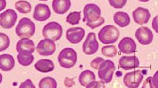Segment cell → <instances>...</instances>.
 Masks as SVG:
<instances>
[{
  "label": "cell",
  "instance_id": "6da1fadb",
  "mask_svg": "<svg viewBox=\"0 0 158 88\" xmlns=\"http://www.w3.org/2000/svg\"><path fill=\"white\" fill-rule=\"evenodd\" d=\"M84 18L83 22L87 26L91 29H95L104 24L105 19L101 16V10L95 4H88L83 9Z\"/></svg>",
  "mask_w": 158,
  "mask_h": 88
},
{
  "label": "cell",
  "instance_id": "7a4b0ae2",
  "mask_svg": "<svg viewBox=\"0 0 158 88\" xmlns=\"http://www.w3.org/2000/svg\"><path fill=\"white\" fill-rule=\"evenodd\" d=\"M119 38V31L114 25H106L98 33V39L101 43L110 44L116 42Z\"/></svg>",
  "mask_w": 158,
  "mask_h": 88
},
{
  "label": "cell",
  "instance_id": "3957f363",
  "mask_svg": "<svg viewBox=\"0 0 158 88\" xmlns=\"http://www.w3.org/2000/svg\"><path fill=\"white\" fill-rule=\"evenodd\" d=\"M16 34L21 39L30 38L34 36L35 33V25L29 18H22L16 26Z\"/></svg>",
  "mask_w": 158,
  "mask_h": 88
},
{
  "label": "cell",
  "instance_id": "277c9868",
  "mask_svg": "<svg viewBox=\"0 0 158 88\" xmlns=\"http://www.w3.org/2000/svg\"><path fill=\"white\" fill-rule=\"evenodd\" d=\"M58 61L61 67L72 68L77 62V53L72 48H65L58 56Z\"/></svg>",
  "mask_w": 158,
  "mask_h": 88
},
{
  "label": "cell",
  "instance_id": "5b68a950",
  "mask_svg": "<svg viewBox=\"0 0 158 88\" xmlns=\"http://www.w3.org/2000/svg\"><path fill=\"white\" fill-rule=\"evenodd\" d=\"M62 35V27L56 22L48 23L43 29V36L53 41L59 40Z\"/></svg>",
  "mask_w": 158,
  "mask_h": 88
},
{
  "label": "cell",
  "instance_id": "8992f818",
  "mask_svg": "<svg viewBox=\"0 0 158 88\" xmlns=\"http://www.w3.org/2000/svg\"><path fill=\"white\" fill-rule=\"evenodd\" d=\"M116 66L111 60H104L98 67V76L104 83H110L112 80Z\"/></svg>",
  "mask_w": 158,
  "mask_h": 88
},
{
  "label": "cell",
  "instance_id": "52a82bcc",
  "mask_svg": "<svg viewBox=\"0 0 158 88\" xmlns=\"http://www.w3.org/2000/svg\"><path fill=\"white\" fill-rule=\"evenodd\" d=\"M144 75L140 70H135L133 72H128L124 75V85L128 88H137L141 84Z\"/></svg>",
  "mask_w": 158,
  "mask_h": 88
},
{
  "label": "cell",
  "instance_id": "ba28073f",
  "mask_svg": "<svg viewBox=\"0 0 158 88\" xmlns=\"http://www.w3.org/2000/svg\"><path fill=\"white\" fill-rule=\"evenodd\" d=\"M55 50H56L55 43L53 42V40L50 39H44L40 40L36 47V51L38 52V54L45 57L52 55L55 52Z\"/></svg>",
  "mask_w": 158,
  "mask_h": 88
},
{
  "label": "cell",
  "instance_id": "9c48e42d",
  "mask_svg": "<svg viewBox=\"0 0 158 88\" xmlns=\"http://www.w3.org/2000/svg\"><path fill=\"white\" fill-rule=\"evenodd\" d=\"M17 20V14L13 9H7L0 14V26L4 29H10Z\"/></svg>",
  "mask_w": 158,
  "mask_h": 88
},
{
  "label": "cell",
  "instance_id": "30bf717a",
  "mask_svg": "<svg viewBox=\"0 0 158 88\" xmlns=\"http://www.w3.org/2000/svg\"><path fill=\"white\" fill-rule=\"evenodd\" d=\"M83 52L87 55H92L98 50V43L94 33H89L82 46Z\"/></svg>",
  "mask_w": 158,
  "mask_h": 88
},
{
  "label": "cell",
  "instance_id": "8fae6325",
  "mask_svg": "<svg viewBox=\"0 0 158 88\" xmlns=\"http://www.w3.org/2000/svg\"><path fill=\"white\" fill-rule=\"evenodd\" d=\"M135 37L137 39L138 42L142 45H148L152 42L154 35L152 31L148 27H140L135 32Z\"/></svg>",
  "mask_w": 158,
  "mask_h": 88
},
{
  "label": "cell",
  "instance_id": "7c38bea8",
  "mask_svg": "<svg viewBox=\"0 0 158 88\" xmlns=\"http://www.w3.org/2000/svg\"><path fill=\"white\" fill-rule=\"evenodd\" d=\"M85 35V31L81 27H73L70 28L66 32V38L68 41L73 44L80 43Z\"/></svg>",
  "mask_w": 158,
  "mask_h": 88
},
{
  "label": "cell",
  "instance_id": "4fadbf2b",
  "mask_svg": "<svg viewBox=\"0 0 158 88\" xmlns=\"http://www.w3.org/2000/svg\"><path fill=\"white\" fill-rule=\"evenodd\" d=\"M51 16V10L47 5L38 4L35 8L34 18L38 22H44L48 20Z\"/></svg>",
  "mask_w": 158,
  "mask_h": 88
},
{
  "label": "cell",
  "instance_id": "5bb4252c",
  "mask_svg": "<svg viewBox=\"0 0 158 88\" xmlns=\"http://www.w3.org/2000/svg\"><path fill=\"white\" fill-rule=\"evenodd\" d=\"M118 48H119V50L122 53L131 54V53H135L136 44L132 38L126 37L123 38L120 40V42L118 44Z\"/></svg>",
  "mask_w": 158,
  "mask_h": 88
},
{
  "label": "cell",
  "instance_id": "9a60e30c",
  "mask_svg": "<svg viewBox=\"0 0 158 88\" xmlns=\"http://www.w3.org/2000/svg\"><path fill=\"white\" fill-rule=\"evenodd\" d=\"M134 21L138 25H145L150 19V12L144 7H137L133 12Z\"/></svg>",
  "mask_w": 158,
  "mask_h": 88
},
{
  "label": "cell",
  "instance_id": "2e32d148",
  "mask_svg": "<svg viewBox=\"0 0 158 88\" xmlns=\"http://www.w3.org/2000/svg\"><path fill=\"white\" fill-rule=\"evenodd\" d=\"M139 66V59L135 57H128V56H123L119 59V67L123 68L124 70H129L138 67Z\"/></svg>",
  "mask_w": 158,
  "mask_h": 88
},
{
  "label": "cell",
  "instance_id": "e0dca14e",
  "mask_svg": "<svg viewBox=\"0 0 158 88\" xmlns=\"http://www.w3.org/2000/svg\"><path fill=\"white\" fill-rule=\"evenodd\" d=\"M17 52H29L33 53L35 50V45L32 40L29 38H23L16 44Z\"/></svg>",
  "mask_w": 158,
  "mask_h": 88
},
{
  "label": "cell",
  "instance_id": "ac0fdd59",
  "mask_svg": "<svg viewBox=\"0 0 158 88\" xmlns=\"http://www.w3.org/2000/svg\"><path fill=\"white\" fill-rule=\"evenodd\" d=\"M71 0H53L52 8L58 14H64L71 8Z\"/></svg>",
  "mask_w": 158,
  "mask_h": 88
},
{
  "label": "cell",
  "instance_id": "d6986e66",
  "mask_svg": "<svg viewBox=\"0 0 158 88\" xmlns=\"http://www.w3.org/2000/svg\"><path fill=\"white\" fill-rule=\"evenodd\" d=\"M15 67V59L9 54L0 55V69L3 71H10Z\"/></svg>",
  "mask_w": 158,
  "mask_h": 88
},
{
  "label": "cell",
  "instance_id": "ffe728a7",
  "mask_svg": "<svg viewBox=\"0 0 158 88\" xmlns=\"http://www.w3.org/2000/svg\"><path fill=\"white\" fill-rule=\"evenodd\" d=\"M35 67L41 73H49L54 69V64L50 59H41L37 61Z\"/></svg>",
  "mask_w": 158,
  "mask_h": 88
},
{
  "label": "cell",
  "instance_id": "44dd1931",
  "mask_svg": "<svg viewBox=\"0 0 158 88\" xmlns=\"http://www.w3.org/2000/svg\"><path fill=\"white\" fill-rule=\"evenodd\" d=\"M114 22L120 27H127L130 24V17L126 12H117L113 16Z\"/></svg>",
  "mask_w": 158,
  "mask_h": 88
},
{
  "label": "cell",
  "instance_id": "7402d4cb",
  "mask_svg": "<svg viewBox=\"0 0 158 88\" xmlns=\"http://www.w3.org/2000/svg\"><path fill=\"white\" fill-rule=\"evenodd\" d=\"M95 79H96V76L94 75V73L90 70H85L81 72V74L79 76V82L84 87H87V86L90 82L94 81Z\"/></svg>",
  "mask_w": 158,
  "mask_h": 88
},
{
  "label": "cell",
  "instance_id": "603a6c76",
  "mask_svg": "<svg viewBox=\"0 0 158 88\" xmlns=\"http://www.w3.org/2000/svg\"><path fill=\"white\" fill-rule=\"evenodd\" d=\"M17 59H18V62L22 66L26 67L33 63L34 56L32 55V53H29V52H18Z\"/></svg>",
  "mask_w": 158,
  "mask_h": 88
},
{
  "label": "cell",
  "instance_id": "cb8c5ba5",
  "mask_svg": "<svg viewBox=\"0 0 158 88\" xmlns=\"http://www.w3.org/2000/svg\"><path fill=\"white\" fill-rule=\"evenodd\" d=\"M16 10L18 12L22 13H30V11L32 10V6H31V4L27 1H24V0H19L15 3V5Z\"/></svg>",
  "mask_w": 158,
  "mask_h": 88
},
{
  "label": "cell",
  "instance_id": "d4e9b609",
  "mask_svg": "<svg viewBox=\"0 0 158 88\" xmlns=\"http://www.w3.org/2000/svg\"><path fill=\"white\" fill-rule=\"evenodd\" d=\"M39 87L40 88H56L57 87V83L55 79L52 77H44L39 82Z\"/></svg>",
  "mask_w": 158,
  "mask_h": 88
},
{
  "label": "cell",
  "instance_id": "484cf974",
  "mask_svg": "<svg viewBox=\"0 0 158 88\" xmlns=\"http://www.w3.org/2000/svg\"><path fill=\"white\" fill-rule=\"evenodd\" d=\"M101 52L103 54V56L105 57H109V58H112L115 57L118 53V50L116 46L114 45H109V46H105L101 49Z\"/></svg>",
  "mask_w": 158,
  "mask_h": 88
},
{
  "label": "cell",
  "instance_id": "4316f807",
  "mask_svg": "<svg viewBox=\"0 0 158 88\" xmlns=\"http://www.w3.org/2000/svg\"><path fill=\"white\" fill-rule=\"evenodd\" d=\"M81 20V13L80 12H73L70 14H68L66 18V22L70 25H78Z\"/></svg>",
  "mask_w": 158,
  "mask_h": 88
},
{
  "label": "cell",
  "instance_id": "83f0119b",
  "mask_svg": "<svg viewBox=\"0 0 158 88\" xmlns=\"http://www.w3.org/2000/svg\"><path fill=\"white\" fill-rule=\"evenodd\" d=\"M10 45L9 37L3 33H0V51L6 50Z\"/></svg>",
  "mask_w": 158,
  "mask_h": 88
},
{
  "label": "cell",
  "instance_id": "f1b7e54d",
  "mask_svg": "<svg viewBox=\"0 0 158 88\" xmlns=\"http://www.w3.org/2000/svg\"><path fill=\"white\" fill-rule=\"evenodd\" d=\"M109 3L114 8H122L127 4V0H109Z\"/></svg>",
  "mask_w": 158,
  "mask_h": 88
},
{
  "label": "cell",
  "instance_id": "f546056e",
  "mask_svg": "<svg viewBox=\"0 0 158 88\" xmlns=\"http://www.w3.org/2000/svg\"><path fill=\"white\" fill-rule=\"evenodd\" d=\"M97 87H105V85H104V82H102L101 80L100 81H92L90 82L88 86H87V88H97Z\"/></svg>",
  "mask_w": 158,
  "mask_h": 88
},
{
  "label": "cell",
  "instance_id": "4dcf8cb0",
  "mask_svg": "<svg viewBox=\"0 0 158 88\" xmlns=\"http://www.w3.org/2000/svg\"><path fill=\"white\" fill-rule=\"evenodd\" d=\"M104 61L103 58H96L95 59H93L90 63V67L94 69H98L99 66L101 65V63Z\"/></svg>",
  "mask_w": 158,
  "mask_h": 88
},
{
  "label": "cell",
  "instance_id": "1f68e13d",
  "mask_svg": "<svg viewBox=\"0 0 158 88\" xmlns=\"http://www.w3.org/2000/svg\"><path fill=\"white\" fill-rule=\"evenodd\" d=\"M20 88H24V87H30V88H35V86H34V84H33V82L30 80V79H27L25 82L24 83H22L21 84V86H19Z\"/></svg>",
  "mask_w": 158,
  "mask_h": 88
},
{
  "label": "cell",
  "instance_id": "d6a6232c",
  "mask_svg": "<svg viewBox=\"0 0 158 88\" xmlns=\"http://www.w3.org/2000/svg\"><path fill=\"white\" fill-rule=\"evenodd\" d=\"M64 84H65V86L67 87H72L73 86H74V81H73V79H71L69 77H67L65 79V81H64Z\"/></svg>",
  "mask_w": 158,
  "mask_h": 88
},
{
  "label": "cell",
  "instance_id": "836d02e7",
  "mask_svg": "<svg viewBox=\"0 0 158 88\" xmlns=\"http://www.w3.org/2000/svg\"><path fill=\"white\" fill-rule=\"evenodd\" d=\"M6 6V0H0V11L4 10Z\"/></svg>",
  "mask_w": 158,
  "mask_h": 88
},
{
  "label": "cell",
  "instance_id": "e575fe53",
  "mask_svg": "<svg viewBox=\"0 0 158 88\" xmlns=\"http://www.w3.org/2000/svg\"><path fill=\"white\" fill-rule=\"evenodd\" d=\"M1 82H2V75L0 74V84H1Z\"/></svg>",
  "mask_w": 158,
  "mask_h": 88
},
{
  "label": "cell",
  "instance_id": "d590c367",
  "mask_svg": "<svg viewBox=\"0 0 158 88\" xmlns=\"http://www.w3.org/2000/svg\"><path fill=\"white\" fill-rule=\"evenodd\" d=\"M139 1H141V2H148L149 0H139Z\"/></svg>",
  "mask_w": 158,
  "mask_h": 88
},
{
  "label": "cell",
  "instance_id": "8d00e7d4",
  "mask_svg": "<svg viewBox=\"0 0 158 88\" xmlns=\"http://www.w3.org/2000/svg\"><path fill=\"white\" fill-rule=\"evenodd\" d=\"M40 1H47V0H40Z\"/></svg>",
  "mask_w": 158,
  "mask_h": 88
}]
</instances>
